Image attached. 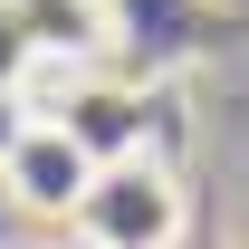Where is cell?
<instances>
[{
	"label": "cell",
	"instance_id": "cell-1",
	"mask_svg": "<svg viewBox=\"0 0 249 249\" xmlns=\"http://www.w3.org/2000/svg\"><path fill=\"white\" fill-rule=\"evenodd\" d=\"M77 249H182L192 230V201H182V173L163 154H124V163H96V192L77 201Z\"/></svg>",
	"mask_w": 249,
	"mask_h": 249
},
{
	"label": "cell",
	"instance_id": "cell-5",
	"mask_svg": "<svg viewBox=\"0 0 249 249\" xmlns=\"http://www.w3.org/2000/svg\"><path fill=\"white\" fill-rule=\"evenodd\" d=\"M29 67H38V38H29V19H19V0H0V96L29 87Z\"/></svg>",
	"mask_w": 249,
	"mask_h": 249
},
{
	"label": "cell",
	"instance_id": "cell-4",
	"mask_svg": "<svg viewBox=\"0 0 249 249\" xmlns=\"http://www.w3.org/2000/svg\"><path fill=\"white\" fill-rule=\"evenodd\" d=\"M38 58H96L106 48V0H19Z\"/></svg>",
	"mask_w": 249,
	"mask_h": 249
},
{
	"label": "cell",
	"instance_id": "cell-6",
	"mask_svg": "<svg viewBox=\"0 0 249 249\" xmlns=\"http://www.w3.org/2000/svg\"><path fill=\"white\" fill-rule=\"evenodd\" d=\"M19 134H29V106H19V96H0V163H10V144H19Z\"/></svg>",
	"mask_w": 249,
	"mask_h": 249
},
{
	"label": "cell",
	"instance_id": "cell-2",
	"mask_svg": "<svg viewBox=\"0 0 249 249\" xmlns=\"http://www.w3.org/2000/svg\"><path fill=\"white\" fill-rule=\"evenodd\" d=\"M96 192V154L67 134V124L29 115V134L10 144V163H0V201L19 220H77V201Z\"/></svg>",
	"mask_w": 249,
	"mask_h": 249
},
{
	"label": "cell",
	"instance_id": "cell-3",
	"mask_svg": "<svg viewBox=\"0 0 249 249\" xmlns=\"http://www.w3.org/2000/svg\"><path fill=\"white\" fill-rule=\"evenodd\" d=\"M48 124H67V134H77L96 163L144 154V96H134V87H115V77H67V87H58V106H48Z\"/></svg>",
	"mask_w": 249,
	"mask_h": 249
}]
</instances>
